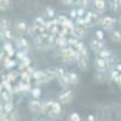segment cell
<instances>
[{
    "instance_id": "1",
    "label": "cell",
    "mask_w": 121,
    "mask_h": 121,
    "mask_svg": "<svg viewBox=\"0 0 121 121\" xmlns=\"http://www.w3.org/2000/svg\"><path fill=\"white\" fill-rule=\"evenodd\" d=\"M46 33H48V32L46 30L45 27L38 26L35 23H33L32 26L28 27V34L32 36V38H34V39L38 38V36H40V35H43V34H46Z\"/></svg>"
},
{
    "instance_id": "2",
    "label": "cell",
    "mask_w": 121,
    "mask_h": 121,
    "mask_svg": "<svg viewBox=\"0 0 121 121\" xmlns=\"http://www.w3.org/2000/svg\"><path fill=\"white\" fill-rule=\"evenodd\" d=\"M98 13L95 12V11H88L85 13V27L86 28H91V27H93L97 22H98Z\"/></svg>"
},
{
    "instance_id": "3",
    "label": "cell",
    "mask_w": 121,
    "mask_h": 121,
    "mask_svg": "<svg viewBox=\"0 0 121 121\" xmlns=\"http://www.w3.org/2000/svg\"><path fill=\"white\" fill-rule=\"evenodd\" d=\"M99 24L102 26V28L104 30H113V28L116 24V18L113 17V16H105L100 19Z\"/></svg>"
},
{
    "instance_id": "4",
    "label": "cell",
    "mask_w": 121,
    "mask_h": 121,
    "mask_svg": "<svg viewBox=\"0 0 121 121\" xmlns=\"http://www.w3.org/2000/svg\"><path fill=\"white\" fill-rule=\"evenodd\" d=\"M73 99H74V91L73 90H65L64 92H62L58 96V100H59V103H62V104L72 103Z\"/></svg>"
},
{
    "instance_id": "5",
    "label": "cell",
    "mask_w": 121,
    "mask_h": 121,
    "mask_svg": "<svg viewBox=\"0 0 121 121\" xmlns=\"http://www.w3.org/2000/svg\"><path fill=\"white\" fill-rule=\"evenodd\" d=\"M86 30H87V28L85 26H74V28L70 30V34L73 35V38L79 40V39H82L85 36Z\"/></svg>"
},
{
    "instance_id": "6",
    "label": "cell",
    "mask_w": 121,
    "mask_h": 121,
    "mask_svg": "<svg viewBox=\"0 0 121 121\" xmlns=\"http://www.w3.org/2000/svg\"><path fill=\"white\" fill-rule=\"evenodd\" d=\"M16 45L18 47V51H22L24 53H28L29 51V43L28 40L23 36H17L16 39Z\"/></svg>"
},
{
    "instance_id": "7",
    "label": "cell",
    "mask_w": 121,
    "mask_h": 121,
    "mask_svg": "<svg viewBox=\"0 0 121 121\" xmlns=\"http://www.w3.org/2000/svg\"><path fill=\"white\" fill-rule=\"evenodd\" d=\"M95 68H96L97 72H105V70L109 68L108 59H103V58L96 57V59H95Z\"/></svg>"
},
{
    "instance_id": "8",
    "label": "cell",
    "mask_w": 121,
    "mask_h": 121,
    "mask_svg": "<svg viewBox=\"0 0 121 121\" xmlns=\"http://www.w3.org/2000/svg\"><path fill=\"white\" fill-rule=\"evenodd\" d=\"M15 30H16V34L18 36H23L24 34L28 33V24L24 21H18L15 24Z\"/></svg>"
},
{
    "instance_id": "9",
    "label": "cell",
    "mask_w": 121,
    "mask_h": 121,
    "mask_svg": "<svg viewBox=\"0 0 121 121\" xmlns=\"http://www.w3.org/2000/svg\"><path fill=\"white\" fill-rule=\"evenodd\" d=\"M28 108H29L30 112H33L35 114L41 113L43 112V102H40V100H38V99H33V100L29 102Z\"/></svg>"
},
{
    "instance_id": "10",
    "label": "cell",
    "mask_w": 121,
    "mask_h": 121,
    "mask_svg": "<svg viewBox=\"0 0 121 121\" xmlns=\"http://www.w3.org/2000/svg\"><path fill=\"white\" fill-rule=\"evenodd\" d=\"M90 47H91V50H92L93 52H96L97 55H98L99 52H102L103 50L105 48V47H104V43H103V41H99V40H97V39L91 40Z\"/></svg>"
},
{
    "instance_id": "11",
    "label": "cell",
    "mask_w": 121,
    "mask_h": 121,
    "mask_svg": "<svg viewBox=\"0 0 121 121\" xmlns=\"http://www.w3.org/2000/svg\"><path fill=\"white\" fill-rule=\"evenodd\" d=\"M65 70L63 68H57V80L59 85L62 87H68V82H67V78H65Z\"/></svg>"
},
{
    "instance_id": "12",
    "label": "cell",
    "mask_w": 121,
    "mask_h": 121,
    "mask_svg": "<svg viewBox=\"0 0 121 121\" xmlns=\"http://www.w3.org/2000/svg\"><path fill=\"white\" fill-rule=\"evenodd\" d=\"M60 115H62V107H60V103L59 102H53L52 109H51V112L48 113V116H51V117H58Z\"/></svg>"
},
{
    "instance_id": "13",
    "label": "cell",
    "mask_w": 121,
    "mask_h": 121,
    "mask_svg": "<svg viewBox=\"0 0 121 121\" xmlns=\"http://www.w3.org/2000/svg\"><path fill=\"white\" fill-rule=\"evenodd\" d=\"M78 63V67L82 70V72H85V70L88 69V56H80L79 59L76 60Z\"/></svg>"
},
{
    "instance_id": "14",
    "label": "cell",
    "mask_w": 121,
    "mask_h": 121,
    "mask_svg": "<svg viewBox=\"0 0 121 121\" xmlns=\"http://www.w3.org/2000/svg\"><path fill=\"white\" fill-rule=\"evenodd\" d=\"M93 5H95V9H96L97 13H103L107 10V3L104 1V0H95Z\"/></svg>"
},
{
    "instance_id": "15",
    "label": "cell",
    "mask_w": 121,
    "mask_h": 121,
    "mask_svg": "<svg viewBox=\"0 0 121 121\" xmlns=\"http://www.w3.org/2000/svg\"><path fill=\"white\" fill-rule=\"evenodd\" d=\"M65 78H67L68 85H76V84L79 82V76H78L74 72H68V73H65Z\"/></svg>"
},
{
    "instance_id": "16",
    "label": "cell",
    "mask_w": 121,
    "mask_h": 121,
    "mask_svg": "<svg viewBox=\"0 0 121 121\" xmlns=\"http://www.w3.org/2000/svg\"><path fill=\"white\" fill-rule=\"evenodd\" d=\"M13 39V33L10 28L3 29V33H1V40H4L5 43H10L11 40Z\"/></svg>"
},
{
    "instance_id": "17",
    "label": "cell",
    "mask_w": 121,
    "mask_h": 121,
    "mask_svg": "<svg viewBox=\"0 0 121 121\" xmlns=\"http://www.w3.org/2000/svg\"><path fill=\"white\" fill-rule=\"evenodd\" d=\"M3 48H4V51H5L6 56H7V57H10V58H11L12 56H15V55H16L15 50H13V46H12L11 44H10V43H5V44H4V46H3Z\"/></svg>"
},
{
    "instance_id": "18",
    "label": "cell",
    "mask_w": 121,
    "mask_h": 121,
    "mask_svg": "<svg viewBox=\"0 0 121 121\" xmlns=\"http://www.w3.org/2000/svg\"><path fill=\"white\" fill-rule=\"evenodd\" d=\"M110 39L114 43H121V32L120 30H116V29H113L110 32Z\"/></svg>"
},
{
    "instance_id": "19",
    "label": "cell",
    "mask_w": 121,
    "mask_h": 121,
    "mask_svg": "<svg viewBox=\"0 0 121 121\" xmlns=\"http://www.w3.org/2000/svg\"><path fill=\"white\" fill-rule=\"evenodd\" d=\"M95 80L97 82H99V84L105 82V80H107V72H96Z\"/></svg>"
},
{
    "instance_id": "20",
    "label": "cell",
    "mask_w": 121,
    "mask_h": 121,
    "mask_svg": "<svg viewBox=\"0 0 121 121\" xmlns=\"http://www.w3.org/2000/svg\"><path fill=\"white\" fill-rule=\"evenodd\" d=\"M52 105H53V100H46V102H43V114H48L52 109Z\"/></svg>"
},
{
    "instance_id": "21",
    "label": "cell",
    "mask_w": 121,
    "mask_h": 121,
    "mask_svg": "<svg viewBox=\"0 0 121 121\" xmlns=\"http://www.w3.org/2000/svg\"><path fill=\"white\" fill-rule=\"evenodd\" d=\"M0 98H1L5 103L7 102H12V92H9V91H3L1 93H0Z\"/></svg>"
},
{
    "instance_id": "22",
    "label": "cell",
    "mask_w": 121,
    "mask_h": 121,
    "mask_svg": "<svg viewBox=\"0 0 121 121\" xmlns=\"http://www.w3.org/2000/svg\"><path fill=\"white\" fill-rule=\"evenodd\" d=\"M16 65H17L16 60L11 59V58H10V57H7V56L4 58V67H5L6 69H11V68L16 67Z\"/></svg>"
},
{
    "instance_id": "23",
    "label": "cell",
    "mask_w": 121,
    "mask_h": 121,
    "mask_svg": "<svg viewBox=\"0 0 121 121\" xmlns=\"http://www.w3.org/2000/svg\"><path fill=\"white\" fill-rule=\"evenodd\" d=\"M112 56H113V51H112V50H109V48H104L102 52L98 53V57L103 58V59H109Z\"/></svg>"
},
{
    "instance_id": "24",
    "label": "cell",
    "mask_w": 121,
    "mask_h": 121,
    "mask_svg": "<svg viewBox=\"0 0 121 121\" xmlns=\"http://www.w3.org/2000/svg\"><path fill=\"white\" fill-rule=\"evenodd\" d=\"M18 72H15V70H12V72H10L7 75H6V80H7V81L9 82H13L15 81V80L18 78Z\"/></svg>"
},
{
    "instance_id": "25",
    "label": "cell",
    "mask_w": 121,
    "mask_h": 121,
    "mask_svg": "<svg viewBox=\"0 0 121 121\" xmlns=\"http://www.w3.org/2000/svg\"><path fill=\"white\" fill-rule=\"evenodd\" d=\"M11 7V1L9 0H0V10L1 11H6Z\"/></svg>"
},
{
    "instance_id": "26",
    "label": "cell",
    "mask_w": 121,
    "mask_h": 121,
    "mask_svg": "<svg viewBox=\"0 0 121 121\" xmlns=\"http://www.w3.org/2000/svg\"><path fill=\"white\" fill-rule=\"evenodd\" d=\"M15 110V105H13V103L12 102H7V103H5L4 104V112L5 113H12Z\"/></svg>"
},
{
    "instance_id": "27",
    "label": "cell",
    "mask_w": 121,
    "mask_h": 121,
    "mask_svg": "<svg viewBox=\"0 0 121 121\" xmlns=\"http://www.w3.org/2000/svg\"><path fill=\"white\" fill-rule=\"evenodd\" d=\"M30 93H32V96L35 99H39V97L41 96V88L40 87H34V88L30 90Z\"/></svg>"
},
{
    "instance_id": "28",
    "label": "cell",
    "mask_w": 121,
    "mask_h": 121,
    "mask_svg": "<svg viewBox=\"0 0 121 121\" xmlns=\"http://www.w3.org/2000/svg\"><path fill=\"white\" fill-rule=\"evenodd\" d=\"M112 4H113L112 9H113L114 12H119L121 10V0H115V1H113Z\"/></svg>"
},
{
    "instance_id": "29",
    "label": "cell",
    "mask_w": 121,
    "mask_h": 121,
    "mask_svg": "<svg viewBox=\"0 0 121 121\" xmlns=\"http://www.w3.org/2000/svg\"><path fill=\"white\" fill-rule=\"evenodd\" d=\"M45 11H46V15H47L48 18H53L55 15H56V11L53 10V7H51V6H47L45 9Z\"/></svg>"
},
{
    "instance_id": "30",
    "label": "cell",
    "mask_w": 121,
    "mask_h": 121,
    "mask_svg": "<svg viewBox=\"0 0 121 121\" xmlns=\"http://www.w3.org/2000/svg\"><path fill=\"white\" fill-rule=\"evenodd\" d=\"M19 63H22L26 68H29V67H30V64H32V59H30L28 56H26V57L21 60V62H19Z\"/></svg>"
},
{
    "instance_id": "31",
    "label": "cell",
    "mask_w": 121,
    "mask_h": 121,
    "mask_svg": "<svg viewBox=\"0 0 121 121\" xmlns=\"http://www.w3.org/2000/svg\"><path fill=\"white\" fill-rule=\"evenodd\" d=\"M35 24H38V26H41V27H45V24H46V21L41 17V16H38L36 18H35V22H34Z\"/></svg>"
},
{
    "instance_id": "32",
    "label": "cell",
    "mask_w": 121,
    "mask_h": 121,
    "mask_svg": "<svg viewBox=\"0 0 121 121\" xmlns=\"http://www.w3.org/2000/svg\"><path fill=\"white\" fill-rule=\"evenodd\" d=\"M69 121H81V117L78 113H72L69 115Z\"/></svg>"
},
{
    "instance_id": "33",
    "label": "cell",
    "mask_w": 121,
    "mask_h": 121,
    "mask_svg": "<svg viewBox=\"0 0 121 121\" xmlns=\"http://www.w3.org/2000/svg\"><path fill=\"white\" fill-rule=\"evenodd\" d=\"M0 28H1V30L9 28V21L6 18H0Z\"/></svg>"
},
{
    "instance_id": "34",
    "label": "cell",
    "mask_w": 121,
    "mask_h": 121,
    "mask_svg": "<svg viewBox=\"0 0 121 121\" xmlns=\"http://www.w3.org/2000/svg\"><path fill=\"white\" fill-rule=\"evenodd\" d=\"M96 39L99 40V41H103V39H104V33H103V30H96Z\"/></svg>"
},
{
    "instance_id": "35",
    "label": "cell",
    "mask_w": 121,
    "mask_h": 121,
    "mask_svg": "<svg viewBox=\"0 0 121 121\" xmlns=\"http://www.w3.org/2000/svg\"><path fill=\"white\" fill-rule=\"evenodd\" d=\"M119 75H120V73L117 72V70H116V69H113V70H112V73H110V79L115 81V80L117 79V76H119Z\"/></svg>"
},
{
    "instance_id": "36",
    "label": "cell",
    "mask_w": 121,
    "mask_h": 121,
    "mask_svg": "<svg viewBox=\"0 0 121 121\" xmlns=\"http://www.w3.org/2000/svg\"><path fill=\"white\" fill-rule=\"evenodd\" d=\"M75 26H85V19H84V17H78L76 19H75V23H74Z\"/></svg>"
},
{
    "instance_id": "37",
    "label": "cell",
    "mask_w": 121,
    "mask_h": 121,
    "mask_svg": "<svg viewBox=\"0 0 121 121\" xmlns=\"http://www.w3.org/2000/svg\"><path fill=\"white\" fill-rule=\"evenodd\" d=\"M16 57H17V59H19V62H21V60L27 56V53H24V52H22V51H17L16 52V55H15Z\"/></svg>"
},
{
    "instance_id": "38",
    "label": "cell",
    "mask_w": 121,
    "mask_h": 121,
    "mask_svg": "<svg viewBox=\"0 0 121 121\" xmlns=\"http://www.w3.org/2000/svg\"><path fill=\"white\" fill-rule=\"evenodd\" d=\"M76 13H78V17H85V9L79 7L76 10Z\"/></svg>"
},
{
    "instance_id": "39",
    "label": "cell",
    "mask_w": 121,
    "mask_h": 121,
    "mask_svg": "<svg viewBox=\"0 0 121 121\" xmlns=\"http://www.w3.org/2000/svg\"><path fill=\"white\" fill-rule=\"evenodd\" d=\"M69 16H70V19H76L78 18V13H76V10L75 9H73L72 11H70V13H69Z\"/></svg>"
},
{
    "instance_id": "40",
    "label": "cell",
    "mask_w": 121,
    "mask_h": 121,
    "mask_svg": "<svg viewBox=\"0 0 121 121\" xmlns=\"http://www.w3.org/2000/svg\"><path fill=\"white\" fill-rule=\"evenodd\" d=\"M79 4H81V7L82 9H86L90 4V1H87V0H81V1H79Z\"/></svg>"
},
{
    "instance_id": "41",
    "label": "cell",
    "mask_w": 121,
    "mask_h": 121,
    "mask_svg": "<svg viewBox=\"0 0 121 121\" xmlns=\"http://www.w3.org/2000/svg\"><path fill=\"white\" fill-rule=\"evenodd\" d=\"M62 4H65V5H72V4H76V1H73V0H63Z\"/></svg>"
},
{
    "instance_id": "42",
    "label": "cell",
    "mask_w": 121,
    "mask_h": 121,
    "mask_svg": "<svg viewBox=\"0 0 121 121\" xmlns=\"http://www.w3.org/2000/svg\"><path fill=\"white\" fill-rule=\"evenodd\" d=\"M87 120H88V121H96V119H95L93 115H88V116H87Z\"/></svg>"
},
{
    "instance_id": "43",
    "label": "cell",
    "mask_w": 121,
    "mask_h": 121,
    "mask_svg": "<svg viewBox=\"0 0 121 121\" xmlns=\"http://www.w3.org/2000/svg\"><path fill=\"white\" fill-rule=\"evenodd\" d=\"M115 82H117V84H120V85H121V73H120V75L117 76V79L115 80Z\"/></svg>"
},
{
    "instance_id": "44",
    "label": "cell",
    "mask_w": 121,
    "mask_h": 121,
    "mask_svg": "<svg viewBox=\"0 0 121 121\" xmlns=\"http://www.w3.org/2000/svg\"><path fill=\"white\" fill-rule=\"evenodd\" d=\"M115 69L117 70L119 73H121V63H120V64H116V68H115Z\"/></svg>"
},
{
    "instance_id": "45",
    "label": "cell",
    "mask_w": 121,
    "mask_h": 121,
    "mask_svg": "<svg viewBox=\"0 0 121 121\" xmlns=\"http://www.w3.org/2000/svg\"><path fill=\"white\" fill-rule=\"evenodd\" d=\"M1 33H3V30H1V28H0V40H1Z\"/></svg>"
},
{
    "instance_id": "46",
    "label": "cell",
    "mask_w": 121,
    "mask_h": 121,
    "mask_svg": "<svg viewBox=\"0 0 121 121\" xmlns=\"http://www.w3.org/2000/svg\"><path fill=\"white\" fill-rule=\"evenodd\" d=\"M120 24H121V18H120Z\"/></svg>"
},
{
    "instance_id": "47",
    "label": "cell",
    "mask_w": 121,
    "mask_h": 121,
    "mask_svg": "<svg viewBox=\"0 0 121 121\" xmlns=\"http://www.w3.org/2000/svg\"><path fill=\"white\" fill-rule=\"evenodd\" d=\"M46 121H50V120H46Z\"/></svg>"
},
{
    "instance_id": "48",
    "label": "cell",
    "mask_w": 121,
    "mask_h": 121,
    "mask_svg": "<svg viewBox=\"0 0 121 121\" xmlns=\"http://www.w3.org/2000/svg\"><path fill=\"white\" fill-rule=\"evenodd\" d=\"M33 121H36V120H33Z\"/></svg>"
}]
</instances>
